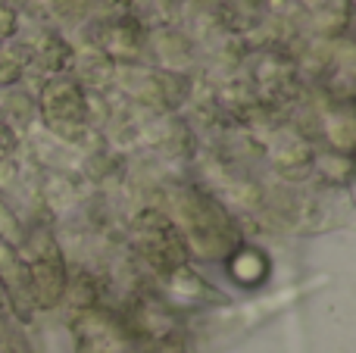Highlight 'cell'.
I'll return each mask as SVG.
<instances>
[]
</instances>
